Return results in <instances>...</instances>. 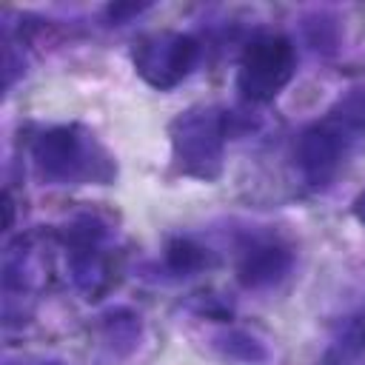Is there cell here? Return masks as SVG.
Returning <instances> with one entry per match:
<instances>
[{
    "instance_id": "1",
    "label": "cell",
    "mask_w": 365,
    "mask_h": 365,
    "mask_svg": "<svg viewBox=\"0 0 365 365\" xmlns=\"http://www.w3.org/2000/svg\"><path fill=\"white\" fill-rule=\"evenodd\" d=\"M34 163L46 180L54 182H108L114 163L80 125H60L34 143Z\"/></svg>"
},
{
    "instance_id": "2",
    "label": "cell",
    "mask_w": 365,
    "mask_h": 365,
    "mask_svg": "<svg viewBox=\"0 0 365 365\" xmlns=\"http://www.w3.org/2000/svg\"><path fill=\"white\" fill-rule=\"evenodd\" d=\"M171 157L180 174L197 180H217L222 174L225 117L211 106H194L177 114L168 125Z\"/></svg>"
},
{
    "instance_id": "3",
    "label": "cell",
    "mask_w": 365,
    "mask_h": 365,
    "mask_svg": "<svg viewBox=\"0 0 365 365\" xmlns=\"http://www.w3.org/2000/svg\"><path fill=\"white\" fill-rule=\"evenodd\" d=\"M297 54L288 37L282 34H262L248 43L237 71V88L251 103L274 100L288 80L294 77Z\"/></svg>"
},
{
    "instance_id": "4",
    "label": "cell",
    "mask_w": 365,
    "mask_h": 365,
    "mask_svg": "<svg viewBox=\"0 0 365 365\" xmlns=\"http://www.w3.org/2000/svg\"><path fill=\"white\" fill-rule=\"evenodd\" d=\"M197 54L200 46L194 37L180 31H154L134 43V68L148 86L165 91L191 74Z\"/></svg>"
},
{
    "instance_id": "5",
    "label": "cell",
    "mask_w": 365,
    "mask_h": 365,
    "mask_svg": "<svg viewBox=\"0 0 365 365\" xmlns=\"http://www.w3.org/2000/svg\"><path fill=\"white\" fill-rule=\"evenodd\" d=\"M354 128H348L339 117H328L325 123H317L311 128H305L297 140V163H299V171L302 177L311 182V185H325L342 157H345V145H348V134Z\"/></svg>"
},
{
    "instance_id": "6",
    "label": "cell",
    "mask_w": 365,
    "mask_h": 365,
    "mask_svg": "<svg viewBox=\"0 0 365 365\" xmlns=\"http://www.w3.org/2000/svg\"><path fill=\"white\" fill-rule=\"evenodd\" d=\"M288 271H291V254L282 245L262 242L245 251L237 268V277L245 288H268V285H277Z\"/></svg>"
},
{
    "instance_id": "7",
    "label": "cell",
    "mask_w": 365,
    "mask_h": 365,
    "mask_svg": "<svg viewBox=\"0 0 365 365\" xmlns=\"http://www.w3.org/2000/svg\"><path fill=\"white\" fill-rule=\"evenodd\" d=\"M165 265L174 271V274H197L208 265V251L202 245H197L194 240H185V237H177V240H168L165 245Z\"/></svg>"
},
{
    "instance_id": "8",
    "label": "cell",
    "mask_w": 365,
    "mask_h": 365,
    "mask_svg": "<svg viewBox=\"0 0 365 365\" xmlns=\"http://www.w3.org/2000/svg\"><path fill=\"white\" fill-rule=\"evenodd\" d=\"M217 348L228 356V359H237V362H265L268 359V351L262 342H257L251 334L245 331H228L222 336H217Z\"/></svg>"
},
{
    "instance_id": "9",
    "label": "cell",
    "mask_w": 365,
    "mask_h": 365,
    "mask_svg": "<svg viewBox=\"0 0 365 365\" xmlns=\"http://www.w3.org/2000/svg\"><path fill=\"white\" fill-rule=\"evenodd\" d=\"M106 334H108V339H111V345H125V348H131L134 342H137V336H140V322H137V317H131V314H108L106 317Z\"/></svg>"
},
{
    "instance_id": "10",
    "label": "cell",
    "mask_w": 365,
    "mask_h": 365,
    "mask_svg": "<svg viewBox=\"0 0 365 365\" xmlns=\"http://www.w3.org/2000/svg\"><path fill=\"white\" fill-rule=\"evenodd\" d=\"M143 9H148V6H123V3H117V6H108V17L114 20V23H125V17H134V14H140Z\"/></svg>"
},
{
    "instance_id": "11",
    "label": "cell",
    "mask_w": 365,
    "mask_h": 365,
    "mask_svg": "<svg viewBox=\"0 0 365 365\" xmlns=\"http://www.w3.org/2000/svg\"><path fill=\"white\" fill-rule=\"evenodd\" d=\"M351 339L365 348V305H362V311H359V314L354 317V322H351Z\"/></svg>"
},
{
    "instance_id": "12",
    "label": "cell",
    "mask_w": 365,
    "mask_h": 365,
    "mask_svg": "<svg viewBox=\"0 0 365 365\" xmlns=\"http://www.w3.org/2000/svg\"><path fill=\"white\" fill-rule=\"evenodd\" d=\"M354 217H356V220L365 225V191H362V194L354 200Z\"/></svg>"
},
{
    "instance_id": "13",
    "label": "cell",
    "mask_w": 365,
    "mask_h": 365,
    "mask_svg": "<svg viewBox=\"0 0 365 365\" xmlns=\"http://www.w3.org/2000/svg\"><path fill=\"white\" fill-rule=\"evenodd\" d=\"M48 365H57V362H48Z\"/></svg>"
}]
</instances>
